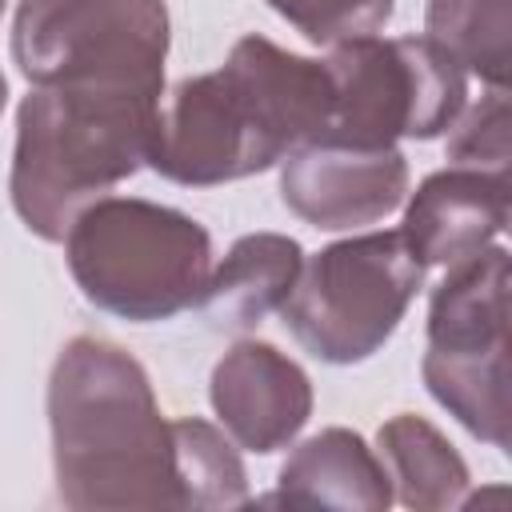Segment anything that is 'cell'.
Listing matches in <instances>:
<instances>
[{"label": "cell", "instance_id": "1", "mask_svg": "<svg viewBox=\"0 0 512 512\" xmlns=\"http://www.w3.org/2000/svg\"><path fill=\"white\" fill-rule=\"evenodd\" d=\"M328 116L332 80L324 60L252 32L232 44L216 72L188 76L160 100L148 168L188 188L244 180L324 136Z\"/></svg>", "mask_w": 512, "mask_h": 512}, {"label": "cell", "instance_id": "2", "mask_svg": "<svg viewBox=\"0 0 512 512\" xmlns=\"http://www.w3.org/2000/svg\"><path fill=\"white\" fill-rule=\"evenodd\" d=\"M56 496L76 512L184 508L172 420L144 364L112 340L72 336L48 376Z\"/></svg>", "mask_w": 512, "mask_h": 512}, {"label": "cell", "instance_id": "3", "mask_svg": "<svg viewBox=\"0 0 512 512\" xmlns=\"http://www.w3.org/2000/svg\"><path fill=\"white\" fill-rule=\"evenodd\" d=\"M160 96L132 88H32L16 108L8 192L20 224L64 240L72 220L148 164Z\"/></svg>", "mask_w": 512, "mask_h": 512}, {"label": "cell", "instance_id": "4", "mask_svg": "<svg viewBox=\"0 0 512 512\" xmlns=\"http://www.w3.org/2000/svg\"><path fill=\"white\" fill-rule=\"evenodd\" d=\"M64 260L92 308L156 324L196 308L212 272V236L180 208L100 196L64 232Z\"/></svg>", "mask_w": 512, "mask_h": 512}, {"label": "cell", "instance_id": "5", "mask_svg": "<svg viewBox=\"0 0 512 512\" xmlns=\"http://www.w3.org/2000/svg\"><path fill=\"white\" fill-rule=\"evenodd\" d=\"M424 272L400 232L336 240L300 264L280 304L284 328L324 364H360L392 340Z\"/></svg>", "mask_w": 512, "mask_h": 512}, {"label": "cell", "instance_id": "6", "mask_svg": "<svg viewBox=\"0 0 512 512\" xmlns=\"http://www.w3.org/2000/svg\"><path fill=\"white\" fill-rule=\"evenodd\" d=\"M420 376L476 440L508 448V248L488 244L448 264L432 288Z\"/></svg>", "mask_w": 512, "mask_h": 512}, {"label": "cell", "instance_id": "7", "mask_svg": "<svg viewBox=\"0 0 512 512\" xmlns=\"http://www.w3.org/2000/svg\"><path fill=\"white\" fill-rule=\"evenodd\" d=\"M164 0H20L12 64L32 88H132L164 96Z\"/></svg>", "mask_w": 512, "mask_h": 512}, {"label": "cell", "instance_id": "8", "mask_svg": "<svg viewBox=\"0 0 512 512\" xmlns=\"http://www.w3.org/2000/svg\"><path fill=\"white\" fill-rule=\"evenodd\" d=\"M332 116L324 136L388 148L436 140L468 104V72L428 36H356L324 56Z\"/></svg>", "mask_w": 512, "mask_h": 512}, {"label": "cell", "instance_id": "9", "mask_svg": "<svg viewBox=\"0 0 512 512\" xmlns=\"http://www.w3.org/2000/svg\"><path fill=\"white\" fill-rule=\"evenodd\" d=\"M408 196V160L396 144L360 148L336 136H316L280 160V200L304 224L344 232L376 224Z\"/></svg>", "mask_w": 512, "mask_h": 512}, {"label": "cell", "instance_id": "10", "mask_svg": "<svg viewBox=\"0 0 512 512\" xmlns=\"http://www.w3.org/2000/svg\"><path fill=\"white\" fill-rule=\"evenodd\" d=\"M208 400L224 432L256 456L288 448L312 416V380L268 340H236L212 368Z\"/></svg>", "mask_w": 512, "mask_h": 512}, {"label": "cell", "instance_id": "11", "mask_svg": "<svg viewBox=\"0 0 512 512\" xmlns=\"http://www.w3.org/2000/svg\"><path fill=\"white\" fill-rule=\"evenodd\" d=\"M508 208V172L452 164L424 176L408 196L400 236L424 260V268H448L488 248L508 228Z\"/></svg>", "mask_w": 512, "mask_h": 512}, {"label": "cell", "instance_id": "12", "mask_svg": "<svg viewBox=\"0 0 512 512\" xmlns=\"http://www.w3.org/2000/svg\"><path fill=\"white\" fill-rule=\"evenodd\" d=\"M272 504L296 508H360L384 512L392 504V480L380 456L352 428H324L296 444L276 476Z\"/></svg>", "mask_w": 512, "mask_h": 512}, {"label": "cell", "instance_id": "13", "mask_svg": "<svg viewBox=\"0 0 512 512\" xmlns=\"http://www.w3.org/2000/svg\"><path fill=\"white\" fill-rule=\"evenodd\" d=\"M304 264L300 240L284 232H248L208 272L196 308L216 332H248L268 312H280Z\"/></svg>", "mask_w": 512, "mask_h": 512}, {"label": "cell", "instance_id": "14", "mask_svg": "<svg viewBox=\"0 0 512 512\" xmlns=\"http://www.w3.org/2000/svg\"><path fill=\"white\" fill-rule=\"evenodd\" d=\"M376 444H380V464L388 468V480H392V496L404 508L444 512L464 504L472 484L468 464L436 424H428L424 416L400 412L380 424Z\"/></svg>", "mask_w": 512, "mask_h": 512}, {"label": "cell", "instance_id": "15", "mask_svg": "<svg viewBox=\"0 0 512 512\" xmlns=\"http://www.w3.org/2000/svg\"><path fill=\"white\" fill-rule=\"evenodd\" d=\"M424 36L488 88L508 80V0H428Z\"/></svg>", "mask_w": 512, "mask_h": 512}, {"label": "cell", "instance_id": "16", "mask_svg": "<svg viewBox=\"0 0 512 512\" xmlns=\"http://www.w3.org/2000/svg\"><path fill=\"white\" fill-rule=\"evenodd\" d=\"M172 432H176V456H180L184 508L248 504V472L240 464V452L216 424L200 416H184V420H172Z\"/></svg>", "mask_w": 512, "mask_h": 512}, {"label": "cell", "instance_id": "17", "mask_svg": "<svg viewBox=\"0 0 512 512\" xmlns=\"http://www.w3.org/2000/svg\"><path fill=\"white\" fill-rule=\"evenodd\" d=\"M268 8L304 40L332 48L356 36H376L392 20L396 0H268Z\"/></svg>", "mask_w": 512, "mask_h": 512}, {"label": "cell", "instance_id": "18", "mask_svg": "<svg viewBox=\"0 0 512 512\" xmlns=\"http://www.w3.org/2000/svg\"><path fill=\"white\" fill-rule=\"evenodd\" d=\"M444 152L464 168L508 172V92L488 88L472 108L464 104V112L448 128Z\"/></svg>", "mask_w": 512, "mask_h": 512}, {"label": "cell", "instance_id": "19", "mask_svg": "<svg viewBox=\"0 0 512 512\" xmlns=\"http://www.w3.org/2000/svg\"><path fill=\"white\" fill-rule=\"evenodd\" d=\"M0 16H4V0H0ZM4 100H8V84H4V72H0V112H4Z\"/></svg>", "mask_w": 512, "mask_h": 512}]
</instances>
